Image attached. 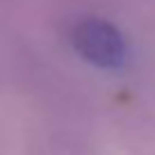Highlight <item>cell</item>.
<instances>
[{
	"mask_svg": "<svg viewBox=\"0 0 155 155\" xmlns=\"http://www.w3.org/2000/svg\"><path fill=\"white\" fill-rule=\"evenodd\" d=\"M71 46L84 62L103 71H116L128 62V41L123 32L98 16L80 18L73 25Z\"/></svg>",
	"mask_w": 155,
	"mask_h": 155,
	"instance_id": "obj_1",
	"label": "cell"
}]
</instances>
